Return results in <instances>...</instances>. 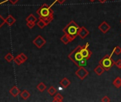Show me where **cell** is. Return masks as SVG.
Wrapping results in <instances>:
<instances>
[{"mask_svg":"<svg viewBox=\"0 0 121 102\" xmlns=\"http://www.w3.org/2000/svg\"><path fill=\"white\" fill-rule=\"evenodd\" d=\"M51 5L43 4L36 10V14L39 16V19H43L47 25L53 19V11L51 9Z\"/></svg>","mask_w":121,"mask_h":102,"instance_id":"6da1fadb","label":"cell"},{"mask_svg":"<svg viewBox=\"0 0 121 102\" xmlns=\"http://www.w3.org/2000/svg\"><path fill=\"white\" fill-rule=\"evenodd\" d=\"M79 28L80 26L74 21H71L69 24H68V25L63 29V32L69 35L73 41L78 36Z\"/></svg>","mask_w":121,"mask_h":102,"instance_id":"7a4b0ae2","label":"cell"},{"mask_svg":"<svg viewBox=\"0 0 121 102\" xmlns=\"http://www.w3.org/2000/svg\"><path fill=\"white\" fill-rule=\"evenodd\" d=\"M81 47H82L81 45H78L68 55L69 59H70L75 65H76L79 61L83 59V57L81 52Z\"/></svg>","mask_w":121,"mask_h":102,"instance_id":"3957f363","label":"cell"},{"mask_svg":"<svg viewBox=\"0 0 121 102\" xmlns=\"http://www.w3.org/2000/svg\"><path fill=\"white\" fill-rule=\"evenodd\" d=\"M112 55H105L99 62V65H101L105 71H108L114 65L115 62L112 58Z\"/></svg>","mask_w":121,"mask_h":102,"instance_id":"277c9868","label":"cell"},{"mask_svg":"<svg viewBox=\"0 0 121 102\" xmlns=\"http://www.w3.org/2000/svg\"><path fill=\"white\" fill-rule=\"evenodd\" d=\"M88 47H89V43H87L86 45H82V47L81 50V54H82L83 58L86 59L87 60L91 58V57L93 54Z\"/></svg>","mask_w":121,"mask_h":102,"instance_id":"5b68a950","label":"cell"},{"mask_svg":"<svg viewBox=\"0 0 121 102\" xmlns=\"http://www.w3.org/2000/svg\"><path fill=\"white\" fill-rule=\"evenodd\" d=\"M75 74L81 80H83L89 75V72L85 68V67H81L76 71Z\"/></svg>","mask_w":121,"mask_h":102,"instance_id":"8992f818","label":"cell"},{"mask_svg":"<svg viewBox=\"0 0 121 102\" xmlns=\"http://www.w3.org/2000/svg\"><path fill=\"white\" fill-rule=\"evenodd\" d=\"M46 40L41 36V35H38L34 40H33V44L35 45V46H36L38 48H41L45 44H46Z\"/></svg>","mask_w":121,"mask_h":102,"instance_id":"52a82bcc","label":"cell"},{"mask_svg":"<svg viewBox=\"0 0 121 102\" xmlns=\"http://www.w3.org/2000/svg\"><path fill=\"white\" fill-rule=\"evenodd\" d=\"M90 33V31L84 26L80 27L79 30H78V35L81 38V39H84L85 38H86Z\"/></svg>","mask_w":121,"mask_h":102,"instance_id":"ba28073f","label":"cell"},{"mask_svg":"<svg viewBox=\"0 0 121 102\" xmlns=\"http://www.w3.org/2000/svg\"><path fill=\"white\" fill-rule=\"evenodd\" d=\"M98 29L103 33L105 34L106 33H108L109 31V30L110 29V26L106 22V21H103L102 22L99 26H98Z\"/></svg>","mask_w":121,"mask_h":102,"instance_id":"9c48e42d","label":"cell"},{"mask_svg":"<svg viewBox=\"0 0 121 102\" xmlns=\"http://www.w3.org/2000/svg\"><path fill=\"white\" fill-rule=\"evenodd\" d=\"M59 84L61 86V87L63 89H66V88H68L71 85V81L68 78L64 77V78H63L60 81Z\"/></svg>","mask_w":121,"mask_h":102,"instance_id":"30bf717a","label":"cell"},{"mask_svg":"<svg viewBox=\"0 0 121 102\" xmlns=\"http://www.w3.org/2000/svg\"><path fill=\"white\" fill-rule=\"evenodd\" d=\"M9 93L14 97L17 96L20 93H21V91L20 89L17 86H14L10 90H9Z\"/></svg>","mask_w":121,"mask_h":102,"instance_id":"8fae6325","label":"cell"},{"mask_svg":"<svg viewBox=\"0 0 121 102\" xmlns=\"http://www.w3.org/2000/svg\"><path fill=\"white\" fill-rule=\"evenodd\" d=\"M105 69L101 66V65H98L97 67H95V68L94 69V72L97 75H98V76H100L101 75H103V73H104V72H105Z\"/></svg>","mask_w":121,"mask_h":102,"instance_id":"7c38bea8","label":"cell"},{"mask_svg":"<svg viewBox=\"0 0 121 102\" xmlns=\"http://www.w3.org/2000/svg\"><path fill=\"white\" fill-rule=\"evenodd\" d=\"M6 20V24L9 26H12L14 24H15L16 22V19L12 16V15H9L7 16V19H5Z\"/></svg>","mask_w":121,"mask_h":102,"instance_id":"4fadbf2b","label":"cell"},{"mask_svg":"<svg viewBox=\"0 0 121 102\" xmlns=\"http://www.w3.org/2000/svg\"><path fill=\"white\" fill-rule=\"evenodd\" d=\"M60 41H61L65 45H67L70 42H72V40L70 38V37L69 35H67L66 34L64 33V35L60 38Z\"/></svg>","mask_w":121,"mask_h":102,"instance_id":"5bb4252c","label":"cell"},{"mask_svg":"<svg viewBox=\"0 0 121 102\" xmlns=\"http://www.w3.org/2000/svg\"><path fill=\"white\" fill-rule=\"evenodd\" d=\"M31 96V94L28 90H23L21 92V97L24 99V100H27L29 97Z\"/></svg>","mask_w":121,"mask_h":102,"instance_id":"9a60e30c","label":"cell"},{"mask_svg":"<svg viewBox=\"0 0 121 102\" xmlns=\"http://www.w3.org/2000/svg\"><path fill=\"white\" fill-rule=\"evenodd\" d=\"M113 86H115V87H116L117 89H119L121 87V78L120 77H117L112 82Z\"/></svg>","mask_w":121,"mask_h":102,"instance_id":"2e32d148","label":"cell"},{"mask_svg":"<svg viewBox=\"0 0 121 102\" xmlns=\"http://www.w3.org/2000/svg\"><path fill=\"white\" fill-rule=\"evenodd\" d=\"M64 100V96L60 94V93H56V94L53 97V101L54 102H61Z\"/></svg>","mask_w":121,"mask_h":102,"instance_id":"e0dca14e","label":"cell"},{"mask_svg":"<svg viewBox=\"0 0 121 102\" xmlns=\"http://www.w3.org/2000/svg\"><path fill=\"white\" fill-rule=\"evenodd\" d=\"M47 91H48V93L49 94V95H51V96H54L56 94V93H57V89H56L53 86H51L48 89Z\"/></svg>","mask_w":121,"mask_h":102,"instance_id":"ac0fdd59","label":"cell"},{"mask_svg":"<svg viewBox=\"0 0 121 102\" xmlns=\"http://www.w3.org/2000/svg\"><path fill=\"white\" fill-rule=\"evenodd\" d=\"M36 89H37L39 91L43 92V91H44L46 90V84H45L43 82H40V83L36 86Z\"/></svg>","mask_w":121,"mask_h":102,"instance_id":"d6986e66","label":"cell"},{"mask_svg":"<svg viewBox=\"0 0 121 102\" xmlns=\"http://www.w3.org/2000/svg\"><path fill=\"white\" fill-rule=\"evenodd\" d=\"M114 53L117 55H119L121 53V48L119 46H116L113 48L112 53H111V55H113Z\"/></svg>","mask_w":121,"mask_h":102,"instance_id":"ffe728a7","label":"cell"},{"mask_svg":"<svg viewBox=\"0 0 121 102\" xmlns=\"http://www.w3.org/2000/svg\"><path fill=\"white\" fill-rule=\"evenodd\" d=\"M76 66H78V67H86L87 66V60L83 58V60H81V61H79L76 65Z\"/></svg>","mask_w":121,"mask_h":102,"instance_id":"44dd1931","label":"cell"},{"mask_svg":"<svg viewBox=\"0 0 121 102\" xmlns=\"http://www.w3.org/2000/svg\"><path fill=\"white\" fill-rule=\"evenodd\" d=\"M37 26L40 28H43L46 26H47V24H46V23L43 20V19H39V21L37 22Z\"/></svg>","mask_w":121,"mask_h":102,"instance_id":"7402d4cb","label":"cell"},{"mask_svg":"<svg viewBox=\"0 0 121 102\" xmlns=\"http://www.w3.org/2000/svg\"><path fill=\"white\" fill-rule=\"evenodd\" d=\"M26 22H36L37 21V19L31 14L29 16H27V18L26 19Z\"/></svg>","mask_w":121,"mask_h":102,"instance_id":"603a6c76","label":"cell"},{"mask_svg":"<svg viewBox=\"0 0 121 102\" xmlns=\"http://www.w3.org/2000/svg\"><path fill=\"white\" fill-rule=\"evenodd\" d=\"M4 59H5L7 62L10 63V62H12L14 58V56L12 55V54L10 53H7V54L4 56Z\"/></svg>","mask_w":121,"mask_h":102,"instance_id":"cb8c5ba5","label":"cell"},{"mask_svg":"<svg viewBox=\"0 0 121 102\" xmlns=\"http://www.w3.org/2000/svg\"><path fill=\"white\" fill-rule=\"evenodd\" d=\"M18 56H19V58H20V60H22V62L23 63H25V62L27 60V59H28L27 56H26L25 54H24V53H20L19 55H18Z\"/></svg>","mask_w":121,"mask_h":102,"instance_id":"d4e9b609","label":"cell"},{"mask_svg":"<svg viewBox=\"0 0 121 102\" xmlns=\"http://www.w3.org/2000/svg\"><path fill=\"white\" fill-rule=\"evenodd\" d=\"M14 63H15L17 65H20L23 64V63L22 62V60H20V58H19V56H18V55H17V56L14 59Z\"/></svg>","mask_w":121,"mask_h":102,"instance_id":"484cf974","label":"cell"},{"mask_svg":"<svg viewBox=\"0 0 121 102\" xmlns=\"http://www.w3.org/2000/svg\"><path fill=\"white\" fill-rule=\"evenodd\" d=\"M4 24H6V20L2 17V16L0 14V28H1Z\"/></svg>","mask_w":121,"mask_h":102,"instance_id":"4316f807","label":"cell"},{"mask_svg":"<svg viewBox=\"0 0 121 102\" xmlns=\"http://www.w3.org/2000/svg\"><path fill=\"white\" fill-rule=\"evenodd\" d=\"M36 25V22H27L26 24V26L30 28V29H32L34 26Z\"/></svg>","mask_w":121,"mask_h":102,"instance_id":"83f0119b","label":"cell"},{"mask_svg":"<svg viewBox=\"0 0 121 102\" xmlns=\"http://www.w3.org/2000/svg\"><path fill=\"white\" fill-rule=\"evenodd\" d=\"M66 1V0H55V1L52 3V4H51V6H53L55 3H58L59 4H63Z\"/></svg>","mask_w":121,"mask_h":102,"instance_id":"f1b7e54d","label":"cell"},{"mask_svg":"<svg viewBox=\"0 0 121 102\" xmlns=\"http://www.w3.org/2000/svg\"><path fill=\"white\" fill-rule=\"evenodd\" d=\"M111 101L110 98L108 96H104L103 98L101 99V101H103V102H109V101Z\"/></svg>","mask_w":121,"mask_h":102,"instance_id":"f546056e","label":"cell"},{"mask_svg":"<svg viewBox=\"0 0 121 102\" xmlns=\"http://www.w3.org/2000/svg\"><path fill=\"white\" fill-rule=\"evenodd\" d=\"M115 65H116L120 69L121 67V60H117L116 62H115Z\"/></svg>","mask_w":121,"mask_h":102,"instance_id":"4dcf8cb0","label":"cell"},{"mask_svg":"<svg viewBox=\"0 0 121 102\" xmlns=\"http://www.w3.org/2000/svg\"><path fill=\"white\" fill-rule=\"evenodd\" d=\"M9 1L12 4H17L19 0H9Z\"/></svg>","mask_w":121,"mask_h":102,"instance_id":"1f68e13d","label":"cell"},{"mask_svg":"<svg viewBox=\"0 0 121 102\" xmlns=\"http://www.w3.org/2000/svg\"><path fill=\"white\" fill-rule=\"evenodd\" d=\"M98 1H99L100 3H105V2L107 1V0H98Z\"/></svg>","mask_w":121,"mask_h":102,"instance_id":"d6a6232c","label":"cell"},{"mask_svg":"<svg viewBox=\"0 0 121 102\" xmlns=\"http://www.w3.org/2000/svg\"><path fill=\"white\" fill-rule=\"evenodd\" d=\"M89 1H90L91 2H94L95 1V0H89Z\"/></svg>","mask_w":121,"mask_h":102,"instance_id":"836d02e7","label":"cell"},{"mask_svg":"<svg viewBox=\"0 0 121 102\" xmlns=\"http://www.w3.org/2000/svg\"><path fill=\"white\" fill-rule=\"evenodd\" d=\"M120 24H121V19H120Z\"/></svg>","mask_w":121,"mask_h":102,"instance_id":"e575fe53","label":"cell"},{"mask_svg":"<svg viewBox=\"0 0 121 102\" xmlns=\"http://www.w3.org/2000/svg\"><path fill=\"white\" fill-rule=\"evenodd\" d=\"M120 70H121V67H120Z\"/></svg>","mask_w":121,"mask_h":102,"instance_id":"d590c367","label":"cell"},{"mask_svg":"<svg viewBox=\"0 0 121 102\" xmlns=\"http://www.w3.org/2000/svg\"><path fill=\"white\" fill-rule=\"evenodd\" d=\"M112 1H114V0H112Z\"/></svg>","mask_w":121,"mask_h":102,"instance_id":"8d00e7d4","label":"cell"},{"mask_svg":"<svg viewBox=\"0 0 121 102\" xmlns=\"http://www.w3.org/2000/svg\"></svg>","mask_w":121,"mask_h":102,"instance_id":"74e56055","label":"cell"}]
</instances>
